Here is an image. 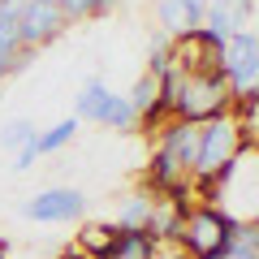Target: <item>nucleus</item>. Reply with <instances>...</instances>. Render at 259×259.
<instances>
[{"instance_id": "1", "label": "nucleus", "mask_w": 259, "mask_h": 259, "mask_svg": "<svg viewBox=\"0 0 259 259\" xmlns=\"http://www.w3.org/2000/svg\"><path fill=\"white\" fill-rule=\"evenodd\" d=\"M194 143H199V125L182 121V117H173L156 134V151H151V168H147V190L151 194H177V190L190 186Z\"/></svg>"}, {"instance_id": "2", "label": "nucleus", "mask_w": 259, "mask_h": 259, "mask_svg": "<svg viewBox=\"0 0 259 259\" xmlns=\"http://www.w3.org/2000/svg\"><path fill=\"white\" fill-rule=\"evenodd\" d=\"M246 151V139H242V125L233 112H221V117L199 121V143H194V173L190 186L194 190H207L233 160Z\"/></svg>"}, {"instance_id": "3", "label": "nucleus", "mask_w": 259, "mask_h": 259, "mask_svg": "<svg viewBox=\"0 0 259 259\" xmlns=\"http://www.w3.org/2000/svg\"><path fill=\"white\" fill-rule=\"evenodd\" d=\"M233 108V87L225 74H182L177 69V91H173V117L182 121H207Z\"/></svg>"}, {"instance_id": "4", "label": "nucleus", "mask_w": 259, "mask_h": 259, "mask_svg": "<svg viewBox=\"0 0 259 259\" xmlns=\"http://www.w3.org/2000/svg\"><path fill=\"white\" fill-rule=\"evenodd\" d=\"M233 216L216 203H194L182 221V233H177V246L190 259H216L233 238Z\"/></svg>"}, {"instance_id": "5", "label": "nucleus", "mask_w": 259, "mask_h": 259, "mask_svg": "<svg viewBox=\"0 0 259 259\" xmlns=\"http://www.w3.org/2000/svg\"><path fill=\"white\" fill-rule=\"evenodd\" d=\"M221 74L233 87V95H246L259 87V35L255 30H238L225 39L221 48Z\"/></svg>"}, {"instance_id": "6", "label": "nucleus", "mask_w": 259, "mask_h": 259, "mask_svg": "<svg viewBox=\"0 0 259 259\" xmlns=\"http://www.w3.org/2000/svg\"><path fill=\"white\" fill-rule=\"evenodd\" d=\"M87 212V194L78 186H48L22 203V216L35 225H69Z\"/></svg>"}, {"instance_id": "7", "label": "nucleus", "mask_w": 259, "mask_h": 259, "mask_svg": "<svg viewBox=\"0 0 259 259\" xmlns=\"http://www.w3.org/2000/svg\"><path fill=\"white\" fill-rule=\"evenodd\" d=\"M65 26H69V18L56 0H26V9L18 13V35L26 52H39L44 44H52Z\"/></svg>"}, {"instance_id": "8", "label": "nucleus", "mask_w": 259, "mask_h": 259, "mask_svg": "<svg viewBox=\"0 0 259 259\" xmlns=\"http://www.w3.org/2000/svg\"><path fill=\"white\" fill-rule=\"evenodd\" d=\"M250 13H255V0H207L203 5V30L225 44L229 35L250 26Z\"/></svg>"}, {"instance_id": "9", "label": "nucleus", "mask_w": 259, "mask_h": 259, "mask_svg": "<svg viewBox=\"0 0 259 259\" xmlns=\"http://www.w3.org/2000/svg\"><path fill=\"white\" fill-rule=\"evenodd\" d=\"M203 5L207 0H156L151 13H156V26L164 35H190V30L203 26Z\"/></svg>"}, {"instance_id": "10", "label": "nucleus", "mask_w": 259, "mask_h": 259, "mask_svg": "<svg viewBox=\"0 0 259 259\" xmlns=\"http://www.w3.org/2000/svg\"><path fill=\"white\" fill-rule=\"evenodd\" d=\"M160 250V242L151 238L147 229H121V238L104 250L100 259H151Z\"/></svg>"}, {"instance_id": "11", "label": "nucleus", "mask_w": 259, "mask_h": 259, "mask_svg": "<svg viewBox=\"0 0 259 259\" xmlns=\"http://www.w3.org/2000/svg\"><path fill=\"white\" fill-rule=\"evenodd\" d=\"M26 48H22V35H18V22H0V82L9 74H18L26 65Z\"/></svg>"}, {"instance_id": "12", "label": "nucleus", "mask_w": 259, "mask_h": 259, "mask_svg": "<svg viewBox=\"0 0 259 259\" xmlns=\"http://www.w3.org/2000/svg\"><path fill=\"white\" fill-rule=\"evenodd\" d=\"M108 95H112V91H108V82H104V78H87L82 91H78V100H74V117H78V121H100Z\"/></svg>"}, {"instance_id": "13", "label": "nucleus", "mask_w": 259, "mask_h": 259, "mask_svg": "<svg viewBox=\"0 0 259 259\" xmlns=\"http://www.w3.org/2000/svg\"><path fill=\"white\" fill-rule=\"evenodd\" d=\"M95 125L117 130V134H130V130H139V112L130 108L125 95H108V104H104V112H100V121H95Z\"/></svg>"}, {"instance_id": "14", "label": "nucleus", "mask_w": 259, "mask_h": 259, "mask_svg": "<svg viewBox=\"0 0 259 259\" xmlns=\"http://www.w3.org/2000/svg\"><path fill=\"white\" fill-rule=\"evenodd\" d=\"M216 259H259V229H255V221H238L233 225L229 246H225Z\"/></svg>"}, {"instance_id": "15", "label": "nucleus", "mask_w": 259, "mask_h": 259, "mask_svg": "<svg viewBox=\"0 0 259 259\" xmlns=\"http://www.w3.org/2000/svg\"><path fill=\"white\" fill-rule=\"evenodd\" d=\"M151 203H156V194L151 190H143V194H130L125 203H121V212H117V229H147V221H151Z\"/></svg>"}, {"instance_id": "16", "label": "nucleus", "mask_w": 259, "mask_h": 259, "mask_svg": "<svg viewBox=\"0 0 259 259\" xmlns=\"http://www.w3.org/2000/svg\"><path fill=\"white\" fill-rule=\"evenodd\" d=\"M74 134H78V117H61L56 125H48V130H39V156H56V151H65L69 143H74Z\"/></svg>"}, {"instance_id": "17", "label": "nucleus", "mask_w": 259, "mask_h": 259, "mask_svg": "<svg viewBox=\"0 0 259 259\" xmlns=\"http://www.w3.org/2000/svg\"><path fill=\"white\" fill-rule=\"evenodd\" d=\"M117 238H121V229H117L112 221H108V225H87V229L78 233V250H87V259H100Z\"/></svg>"}, {"instance_id": "18", "label": "nucleus", "mask_w": 259, "mask_h": 259, "mask_svg": "<svg viewBox=\"0 0 259 259\" xmlns=\"http://www.w3.org/2000/svg\"><path fill=\"white\" fill-rule=\"evenodd\" d=\"M168 69H173V35L156 30V35H151V52H147V74L151 78H164Z\"/></svg>"}, {"instance_id": "19", "label": "nucleus", "mask_w": 259, "mask_h": 259, "mask_svg": "<svg viewBox=\"0 0 259 259\" xmlns=\"http://www.w3.org/2000/svg\"><path fill=\"white\" fill-rule=\"evenodd\" d=\"M125 100H130V108H134V112H139V117H143V112H147L151 104L160 100V78H151V74H143L139 82L130 87V95H125Z\"/></svg>"}, {"instance_id": "20", "label": "nucleus", "mask_w": 259, "mask_h": 259, "mask_svg": "<svg viewBox=\"0 0 259 259\" xmlns=\"http://www.w3.org/2000/svg\"><path fill=\"white\" fill-rule=\"evenodd\" d=\"M39 130H35V121H26V117H18V121H9V125L0 130V147L5 151H22L30 139H35Z\"/></svg>"}, {"instance_id": "21", "label": "nucleus", "mask_w": 259, "mask_h": 259, "mask_svg": "<svg viewBox=\"0 0 259 259\" xmlns=\"http://www.w3.org/2000/svg\"><path fill=\"white\" fill-rule=\"evenodd\" d=\"M65 9V18L69 22H82V18H100V13H108L117 0H56Z\"/></svg>"}, {"instance_id": "22", "label": "nucleus", "mask_w": 259, "mask_h": 259, "mask_svg": "<svg viewBox=\"0 0 259 259\" xmlns=\"http://www.w3.org/2000/svg\"><path fill=\"white\" fill-rule=\"evenodd\" d=\"M35 139H39V134H35ZM35 139H30L22 151H13V168H18V173H26V168L39 160V143H35Z\"/></svg>"}, {"instance_id": "23", "label": "nucleus", "mask_w": 259, "mask_h": 259, "mask_svg": "<svg viewBox=\"0 0 259 259\" xmlns=\"http://www.w3.org/2000/svg\"><path fill=\"white\" fill-rule=\"evenodd\" d=\"M22 9H26V0H0V22H18Z\"/></svg>"}, {"instance_id": "24", "label": "nucleus", "mask_w": 259, "mask_h": 259, "mask_svg": "<svg viewBox=\"0 0 259 259\" xmlns=\"http://www.w3.org/2000/svg\"><path fill=\"white\" fill-rule=\"evenodd\" d=\"M151 259H190V255H186L182 246H160V250H156Z\"/></svg>"}, {"instance_id": "25", "label": "nucleus", "mask_w": 259, "mask_h": 259, "mask_svg": "<svg viewBox=\"0 0 259 259\" xmlns=\"http://www.w3.org/2000/svg\"><path fill=\"white\" fill-rule=\"evenodd\" d=\"M255 229H259V221H255Z\"/></svg>"}]
</instances>
